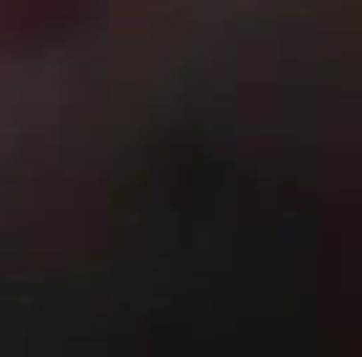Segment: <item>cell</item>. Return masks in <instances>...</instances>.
Here are the masks:
<instances>
[{
    "instance_id": "6da1fadb",
    "label": "cell",
    "mask_w": 362,
    "mask_h": 357,
    "mask_svg": "<svg viewBox=\"0 0 362 357\" xmlns=\"http://www.w3.org/2000/svg\"><path fill=\"white\" fill-rule=\"evenodd\" d=\"M100 0H0V50H45L70 40Z\"/></svg>"
}]
</instances>
